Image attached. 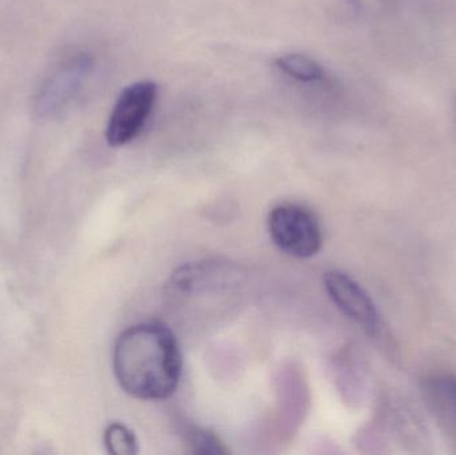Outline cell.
<instances>
[{
  "label": "cell",
  "instance_id": "7a4b0ae2",
  "mask_svg": "<svg viewBox=\"0 0 456 455\" xmlns=\"http://www.w3.org/2000/svg\"><path fill=\"white\" fill-rule=\"evenodd\" d=\"M267 230L273 242L294 258H311L323 245L319 219L310 208L297 203L275 206L268 213Z\"/></svg>",
  "mask_w": 456,
  "mask_h": 455
},
{
  "label": "cell",
  "instance_id": "ba28073f",
  "mask_svg": "<svg viewBox=\"0 0 456 455\" xmlns=\"http://www.w3.org/2000/svg\"><path fill=\"white\" fill-rule=\"evenodd\" d=\"M104 445L107 451L114 455H134L139 451L138 441L133 430L120 422H114L106 427Z\"/></svg>",
  "mask_w": 456,
  "mask_h": 455
},
{
  "label": "cell",
  "instance_id": "30bf717a",
  "mask_svg": "<svg viewBox=\"0 0 456 455\" xmlns=\"http://www.w3.org/2000/svg\"><path fill=\"white\" fill-rule=\"evenodd\" d=\"M455 107H456V98H455Z\"/></svg>",
  "mask_w": 456,
  "mask_h": 455
},
{
  "label": "cell",
  "instance_id": "8992f818",
  "mask_svg": "<svg viewBox=\"0 0 456 455\" xmlns=\"http://www.w3.org/2000/svg\"><path fill=\"white\" fill-rule=\"evenodd\" d=\"M425 392L436 417L456 435V377H434L426 382Z\"/></svg>",
  "mask_w": 456,
  "mask_h": 455
},
{
  "label": "cell",
  "instance_id": "9c48e42d",
  "mask_svg": "<svg viewBox=\"0 0 456 455\" xmlns=\"http://www.w3.org/2000/svg\"><path fill=\"white\" fill-rule=\"evenodd\" d=\"M186 443L195 454H226L228 449L214 433L205 429H192L186 432Z\"/></svg>",
  "mask_w": 456,
  "mask_h": 455
},
{
  "label": "cell",
  "instance_id": "6da1fadb",
  "mask_svg": "<svg viewBox=\"0 0 456 455\" xmlns=\"http://www.w3.org/2000/svg\"><path fill=\"white\" fill-rule=\"evenodd\" d=\"M114 373L133 398L163 401L178 389L183 357L178 339L160 322H142L126 329L115 342Z\"/></svg>",
  "mask_w": 456,
  "mask_h": 455
},
{
  "label": "cell",
  "instance_id": "3957f363",
  "mask_svg": "<svg viewBox=\"0 0 456 455\" xmlns=\"http://www.w3.org/2000/svg\"><path fill=\"white\" fill-rule=\"evenodd\" d=\"M157 96L158 85L151 80H142L126 87L110 115L107 143L120 147L135 139L151 115Z\"/></svg>",
  "mask_w": 456,
  "mask_h": 455
},
{
  "label": "cell",
  "instance_id": "52a82bcc",
  "mask_svg": "<svg viewBox=\"0 0 456 455\" xmlns=\"http://www.w3.org/2000/svg\"><path fill=\"white\" fill-rule=\"evenodd\" d=\"M275 66L284 74L289 75L300 82L311 83L323 79L324 71L321 64L313 59L300 53H289L279 56L275 61Z\"/></svg>",
  "mask_w": 456,
  "mask_h": 455
},
{
  "label": "cell",
  "instance_id": "5b68a950",
  "mask_svg": "<svg viewBox=\"0 0 456 455\" xmlns=\"http://www.w3.org/2000/svg\"><path fill=\"white\" fill-rule=\"evenodd\" d=\"M323 285L338 309L363 328L370 336L379 330V314L369 294L358 282L339 270L323 275Z\"/></svg>",
  "mask_w": 456,
  "mask_h": 455
},
{
  "label": "cell",
  "instance_id": "277c9868",
  "mask_svg": "<svg viewBox=\"0 0 456 455\" xmlns=\"http://www.w3.org/2000/svg\"><path fill=\"white\" fill-rule=\"evenodd\" d=\"M91 69L93 61L85 53L64 61L45 80L35 95L32 104L35 117L37 119H48L66 109L82 90Z\"/></svg>",
  "mask_w": 456,
  "mask_h": 455
}]
</instances>
